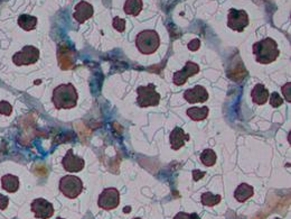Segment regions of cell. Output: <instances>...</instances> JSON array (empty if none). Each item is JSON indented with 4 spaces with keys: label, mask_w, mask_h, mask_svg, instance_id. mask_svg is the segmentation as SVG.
I'll return each instance as SVG.
<instances>
[{
    "label": "cell",
    "mask_w": 291,
    "mask_h": 219,
    "mask_svg": "<svg viewBox=\"0 0 291 219\" xmlns=\"http://www.w3.org/2000/svg\"><path fill=\"white\" fill-rule=\"evenodd\" d=\"M74 53L67 46H59L57 52V59L59 68L63 70L72 69L74 66Z\"/></svg>",
    "instance_id": "14"
},
{
    "label": "cell",
    "mask_w": 291,
    "mask_h": 219,
    "mask_svg": "<svg viewBox=\"0 0 291 219\" xmlns=\"http://www.w3.org/2000/svg\"><path fill=\"white\" fill-rule=\"evenodd\" d=\"M39 59V49L35 46H25L21 52H17L13 57V62L16 66H31L36 63Z\"/></svg>",
    "instance_id": "6"
},
{
    "label": "cell",
    "mask_w": 291,
    "mask_h": 219,
    "mask_svg": "<svg viewBox=\"0 0 291 219\" xmlns=\"http://www.w3.org/2000/svg\"><path fill=\"white\" fill-rule=\"evenodd\" d=\"M184 98L189 103L205 102L208 99V92L202 86H195L194 88L188 89L184 92Z\"/></svg>",
    "instance_id": "12"
},
{
    "label": "cell",
    "mask_w": 291,
    "mask_h": 219,
    "mask_svg": "<svg viewBox=\"0 0 291 219\" xmlns=\"http://www.w3.org/2000/svg\"><path fill=\"white\" fill-rule=\"evenodd\" d=\"M93 14H94V9L92 7V5L87 2H81L75 6V12L73 14V17L78 23L83 24L84 22H87L88 19L91 18L93 16Z\"/></svg>",
    "instance_id": "13"
},
{
    "label": "cell",
    "mask_w": 291,
    "mask_h": 219,
    "mask_svg": "<svg viewBox=\"0 0 291 219\" xmlns=\"http://www.w3.org/2000/svg\"><path fill=\"white\" fill-rule=\"evenodd\" d=\"M83 190L81 179L75 176H65L59 181V191L69 199L78 198Z\"/></svg>",
    "instance_id": "4"
},
{
    "label": "cell",
    "mask_w": 291,
    "mask_h": 219,
    "mask_svg": "<svg viewBox=\"0 0 291 219\" xmlns=\"http://www.w3.org/2000/svg\"><path fill=\"white\" fill-rule=\"evenodd\" d=\"M275 219H281V218H275Z\"/></svg>",
    "instance_id": "35"
},
{
    "label": "cell",
    "mask_w": 291,
    "mask_h": 219,
    "mask_svg": "<svg viewBox=\"0 0 291 219\" xmlns=\"http://www.w3.org/2000/svg\"><path fill=\"white\" fill-rule=\"evenodd\" d=\"M32 211L38 219H48L54 215V207L49 201L43 198L35 199L31 205Z\"/></svg>",
    "instance_id": "9"
},
{
    "label": "cell",
    "mask_w": 291,
    "mask_h": 219,
    "mask_svg": "<svg viewBox=\"0 0 291 219\" xmlns=\"http://www.w3.org/2000/svg\"><path fill=\"white\" fill-rule=\"evenodd\" d=\"M78 92L72 83L61 84L54 89L52 101L56 109H71L78 103Z\"/></svg>",
    "instance_id": "1"
},
{
    "label": "cell",
    "mask_w": 291,
    "mask_h": 219,
    "mask_svg": "<svg viewBox=\"0 0 291 219\" xmlns=\"http://www.w3.org/2000/svg\"><path fill=\"white\" fill-rule=\"evenodd\" d=\"M253 54L255 60L261 64H270L278 59V44L272 38H263L253 45Z\"/></svg>",
    "instance_id": "2"
},
{
    "label": "cell",
    "mask_w": 291,
    "mask_h": 219,
    "mask_svg": "<svg viewBox=\"0 0 291 219\" xmlns=\"http://www.w3.org/2000/svg\"><path fill=\"white\" fill-rule=\"evenodd\" d=\"M188 139H189V135L185 133L183 131V128H180V127L175 128L169 135L170 145H172V148L175 151L182 148L185 145V142L188 141Z\"/></svg>",
    "instance_id": "15"
},
{
    "label": "cell",
    "mask_w": 291,
    "mask_h": 219,
    "mask_svg": "<svg viewBox=\"0 0 291 219\" xmlns=\"http://www.w3.org/2000/svg\"><path fill=\"white\" fill-rule=\"evenodd\" d=\"M222 200V197L220 195H213L212 192H204L202 195V203L204 206H207V207H213V206H216L217 203L221 202Z\"/></svg>",
    "instance_id": "22"
},
{
    "label": "cell",
    "mask_w": 291,
    "mask_h": 219,
    "mask_svg": "<svg viewBox=\"0 0 291 219\" xmlns=\"http://www.w3.org/2000/svg\"><path fill=\"white\" fill-rule=\"evenodd\" d=\"M174 219H200L199 216L197 213H187V212H184V211H180L178 212L176 216L174 217Z\"/></svg>",
    "instance_id": "27"
},
{
    "label": "cell",
    "mask_w": 291,
    "mask_h": 219,
    "mask_svg": "<svg viewBox=\"0 0 291 219\" xmlns=\"http://www.w3.org/2000/svg\"><path fill=\"white\" fill-rule=\"evenodd\" d=\"M34 170L37 174H39V176H44V174H46V171H47L46 168L42 166V164H38V166L35 167Z\"/></svg>",
    "instance_id": "31"
},
{
    "label": "cell",
    "mask_w": 291,
    "mask_h": 219,
    "mask_svg": "<svg viewBox=\"0 0 291 219\" xmlns=\"http://www.w3.org/2000/svg\"><path fill=\"white\" fill-rule=\"evenodd\" d=\"M56 219H64V218H56Z\"/></svg>",
    "instance_id": "34"
},
{
    "label": "cell",
    "mask_w": 291,
    "mask_h": 219,
    "mask_svg": "<svg viewBox=\"0 0 291 219\" xmlns=\"http://www.w3.org/2000/svg\"><path fill=\"white\" fill-rule=\"evenodd\" d=\"M123 9L124 13L130 16H138L142 11V0H127Z\"/></svg>",
    "instance_id": "19"
},
{
    "label": "cell",
    "mask_w": 291,
    "mask_h": 219,
    "mask_svg": "<svg viewBox=\"0 0 291 219\" xmlns=\"http://www.w3.org/2000/svg\"><path fill=\"white\" fill-rule=\"evenodd\" d=\"M282 103H283V99L279 96L278 92H273L272 94H271V98H270L271 106L274 107V108H278Z\"/></svg>",
    "instance_id": "25"
},
{
    "label": "cell",
    "mask_w": 291,
    "mask_h": 219,
    "mask_svg": "<svg viewBox=\"0 0 291 219\" xmlns=\"http://www.w3.org/2000/svg\"><path fill=\"white\" fill-rule=\"evenodd\" d=\"M2 187L7 192L14 193L18 191L19 189V179L16 176L13 174H6L2 178Z\"/></svg>",
    "instance_id": "18"
},
{
    "label": "cell",
    "mask_w": 291,
    "mask_h": 219,
    "mask_svg": "<svg viewBox=\"0 0 291 219\" xmlns=\"http://www.w3.org/2000/svg\"><path fill=\"white\" fill-rule=\"evenodd\" d=\"M199 46H200V42H199V39H197V38L193 39L192 42L188 43V48L190 49V51H197Z\"/></svg>",
    "instance_id": "30"
},
{
    "label": "cell",
    "mask_w": 291,
    "mask_h": 219,
    "mask_svg": "<svg viewBox=\"0 0 291 219\" xmlns=\"http://www.w3.org/2000/svg\"><path fill=\"white\" fill-rule=\"evenodd\" d=\"M138 92V98L137 102L140 107L146 108V107H154L158 106L160 101V94L156 91V88H155V84L149 83L148 86L146 87H139L137 89Z\"/></svg>",
    "instance_id": "5"
},
{
    "label": "cell",
    "mask_w": 291,
    "mask_h": 219,
    "mask_svg": "<svg viewBox=\"0 0 291 219\" xmlns=\"http://www.w3.org/2000/svg\"><path fill=\"white\" fill-rule=\"evenodd\" d=\"M13 112L12 104L7 101H0V114L5 116H9Z\"/></svg>",
    "instance_id": "26"
},
{
    "label": "cell",
    "mask_w": 291,
    "mask_h": 219,
    "mask_svg": "<svg viewBox=\"0 0 291 219\" xmlns=\"http://www.w3.org/2000/svg\"><path fill=\"white\" fill-rule=\"evenodd\" d=\"M204 176H205V172H202V171H199V170H194L193 171V179H194L195 181H199L200 179H202Z\"/></svg>",
    "instance_id": "32"
},
{
    "label": "cell",
    "mask_w": 291,
    "mask_h": 219,
    "mask_svg": "<svg viewBox=\"0 0 291 219\" xmlns=\"http://www.w3.org/2000/svg\"><path fill=\"white\" fill-rule=\"evenodd\" d=\"M290 89H291V83L288 82L285 86H283L282 88H281V90H282V93H283V96L285 97V100H287L288 102H291V93H290Z\"/></svg>",
    "instance_id": "28"
},
{
    "label": "cell",
    "mask_w": 291,
    "mask_h": 219,
    "mask_svg": "<svg viewBox=\"0 0 291 219\" xmlns=\"http://www.w3.org/2000/svg\"><path fill=\"white\" fill-rule=\"evenodd\" d=\"M120 193L115 188H107L99 196L98 206L104 210H112L119 206Z\"/></svg>",
    "instance_id": "7"
},
{
    "label": "cell",
    "mask_w": 291,
    "mask_h": 219,
    "mask_svg": "<svg viewBox=\"0 0 291 219\" xmlns=\"http://www.w3.org/2000/svg\"><path fill=\"white\" fill-rule=\"evenodd\" d=\"M132 219H142V218H139V217H135V218H132Z\"/></svg>",
    "instance_id": "33"
},
{
    "label": "cell",
    "mask_w": 291,
    "mask_h": 219,
    "mask_svg": "<svg viewBox=\"0 0 291 219\" xmlns=\"http://www.w3.org/2000/svg\"><path fill=\"white\" fill-rule=\"evenodd\" d=\"M186 114H187V116L192 119V121L200 122V121H204V119L207 118L208 108L207 107H202V108L193 107V108L187 109Z\"/></svg>",
    "instance_id": "20"
},
{
    "label": "cell",
    "mask_w": 291,
    "mask_h": 219,
    "mask_svg": "<svg viewBox=\"0 0 291 219\" xmlns=\"http://www.w3.org/2000/svg\"><path fill=\"white\" fill-rule=\"evenodd\" d=\"M8 203H9V198L0 193V209H2V210L7 209Z\"/></svg>",
    "instance_id": "29"
},
{
    "label": "cell",
    "mask_w": 291,
    "mask_h": 219,
    "mask_svg": "<svg viewBox=\"0 0 291 219\" xmlns=\"http://www.w3.org/2000/svg\"><path fill=\"white\" fill-rule=\"evenodd\" d=\"M112 26L114 29H117L118 32L122 33V32H124V29H125V21L122 18L118 17V16L114 17L113 22H112Z\"/></svg>",
    "instance_id": "24"
},
{
    "label": "cell",
    "mask_w": 291,
    "mask_h": 219,
    "mask_svg": "<svg viewBox=\"0 0 291 219\" xmlns=\"http://www.w3.org/2000/svg\"><path fill=\"white\" fill-rule=\"evenodd\" d=\"M18 25L21 26L24 31H33L37 25V18L31 16V15L23 14L18 17Z\"/></svg>",
    "instance_id": "21"
},
{
    "label": "cell",
    "mask_w": 291,
    "mask_h": 219,
    "mask_svg": "<svg viewBox=\"0 0 291 219\" xmlns=\"http://www.w3.org/2000/svg\"><path fill=\"white\" fill-rule=\"evenodd\" d=\"M63 168L65 169V171H67L69 173H75L82 171L85 166V162L82 157H79L77 155H74L73 150H68L66 155L63 157Z\"/></svg>",
    "instance_id": "11"
},
{
    "label": "cell",
    "mask_w": 291,
    "mask_h": 219,
    "mask_svg": "<svg viewBox=\"0 0 291 219\" xmlns=\"http://www.w3.org/2000/svg\"><path fill=\"white\" fill-rule=\"evenodd\" d=\"M199 72V67L195 62L188 61L185 64V67L180 71H177L174 74V83L176 86H183L184 83H186L188 78L194 77L195 74Z\"/></svg>",
    "instance_id": "10"
},
{
    "label": "cell",
    "mask_w": 291,
    "mask_h": 219,
    "mask_svg": "<svg viewBox=\"0 0 291 219\" xmlns=\"http://www.w3.org/2000/svg\"><path fill=\"white\" fill-rule=\"evenodd\" d=\"M253 193L254 189L252 186L248 185V183H241L234 192V198L237 199L239 202H245L249 198L253 196Z\"/></svg>",
    "instance_id": "17"
},
{
    "label": "cell",
    "mask_w": 291,
    "mask_h": 219,
    "mask_svg": "<svg viewBox=\"0 0 291 219\" xmlns=\"http://www.w3.org/2000/svg\"><path fill=\"white\" fill-rule=\"evenodd\" d=\"M200 161L206 167H213L216 163V154L213 150H205L202 154H200Z\"/></svg>",
    "instance_id": "23"
},
{
    "label": "cell",
    "mask_w": 291,
    "mask_h": 219,
    "mask_svg": "<svg viewBox=\"0 0 291 219\" xmlns=\"http://www.w3.org/2000/svg\"><path fill=\"white\" fill-rule=\"evenodd\" d=\"M251 97H252V100L254 103L264 104L269 99V91L263 84L258 83L255 84L252 91H251Z\"/></svg>",
    "instance_id": "16"
},
{
    "label": "cell",
    "mask_w": 291,
    "mask_h": 219,
    "mask_svg": "<svg viewBox=\"0 0 291 219\" xmlns=\"http://www.w3.org/2000/svg\"><path fill=\"white\" fill-rule=\"evenodd\" d=\"M135 45H137L139 52L142 54H153L158 49L160 45V38L157 32L148 29V31H142L138 34L137 39H135Z\"/></svg>",
    "instance_id": "3"
},
{
    "label": "cell",
    "mask_w": 291,
    "mask_h": 219,
    "mask_svg": "<svg viewBox=\"0 0 291 219\" xmlns=\"http://www.w3.org/2000/svg\"><path fill=\"white\" fill-rule=\"evenodd\" d=\"M249 25V16L247 12L230 9L228 15V26L235 32H243V29Z\"/></svg>",
    "instance_id": "8"
}]
</instances>
